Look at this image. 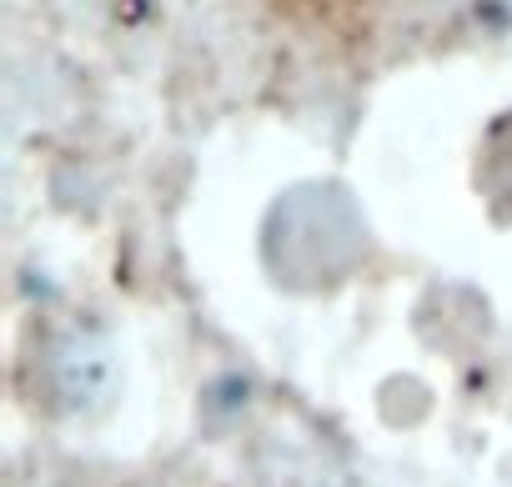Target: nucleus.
Masks as SVG:
<instances>
[{
  "mask_svg": "<svg viewBox=\"0 0 512 487\" xmlns=\"http://www.w3.org/2000/svg\"><path fill=\"white\" fill-rule=\"evenodd\" d=\"M357 252H362V216L347 201V191L297 186V191H287V201L272 206L267 257L287 282H297V287L342 282L347 267L357 262Z\"/></svg>",
  "mask_w": 512,
  "mask_h": 487,
  "instance_id": "f257e3e1",
  "label": "nucleus"
}]
</instances>
